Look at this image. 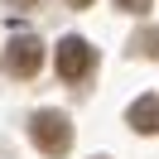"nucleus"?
I'll return each instance as SVG.
<instances>
[{"instance_id":"obj_1","label":"nucleus","mask_w":159,"mask_h":159,"mask_svg":"<svg viewBox=\"0 0 159 159\" xmlns=\"http://www.w3.org/2000/svg\"><path fill=\"white\" fill-rule=\"evenodd\" d=\"M29 140L39 145V154L63 159V154H68V145H72V125H68V116H63V111H34Z\"/></svg>"},{"instance_id":"obj_2","label":"nucleus","mask_w":159,"mask_h":159,"mask_svg":"<svg viewBox=\"0 0 159 159\" xmlns=\"http://www.w3.org/2000/svg\"><path fill=\"white\" fill-rule=\"evenodd\" d=\"M0 68L10 72V77H34L43 68V43L34 34H15L5 48H0Z\"/></svg>"},{"instance_id":"obj_3","label":"nucleus","mask_w":159,"mask_h":159,"mask_svg":"<svg viewBox=\"0 0 159 159\" xmlns=\"http://www.w3.org/2000/svg\"><path fill=\"white\" fill-rule=\"evenodd\" d=\"M92 68H97V53H92L87 39H77V34H72V39L58 43V77H63V82H87Z\"/></svg>"},{"instance_id":"obj_4","label":"nucleus","mask_w":159,"mask_h":159,"mask_svg":"<svg viewBox=\"0 0 159 159\" xmlns=\"http://www.w3.org/2000/svg\"><path fill=\"white\" fill-rule=\"evenodd\" d=\"M125 120L140 130V135H159V97H140V101H130Z\"/></svg>"},{"instance_id":"obj_5","label":"nucleus","mask_w":159,"mask_h":159,"mask_svg":"<svg viewBox=\"0 0 159 159\" xmlns=\"http://www.w3.org/2000/svg\"><path fill=\"white\" fill-rule=\"evenodd\" d=\"M130 53H140V58H159V29H140L135 39H130Z\"/></svg>"},{"instance_id":"obj_6","label":"nucleus","mask_w":159,"mask_h":159,"mask_svg":"<svg viewBox=\"0 0 159 159\" xmlns=\"http://www.w3.org/2000/svg\"><path fill=\"white\" fill-rule=\"evenodd\" d=\"M116 10H130V15H145L149 0H116Z\"/></svg>"},{"instance_id":"obj_7","label":"nucleus","mask_w":159,"mask_h":159,"mask_svg":"<svg viewBox=\"0 0 159 159\" xmlns=\"http://www.w3.org/2000/svg\"><path fill=\"white\" fill-rule=\"evenodd\" d=\"M5 5H15V10H39L43 0H5Z\"/></svg>"},{"instance_id":"obj_8","label":"nucleus","mask_w":159,"mask_h":159,"mask_svg":"<svg viewBox=\"0 0 159 159\" xmlns=\"http://www.w3.org/2000/svg\"><path fill=\"white\" fill-rule=\"evenodd\" d=\"M68 5H72V10H87V5H92V0H68Z\"/></svg>"}]
</instances>
